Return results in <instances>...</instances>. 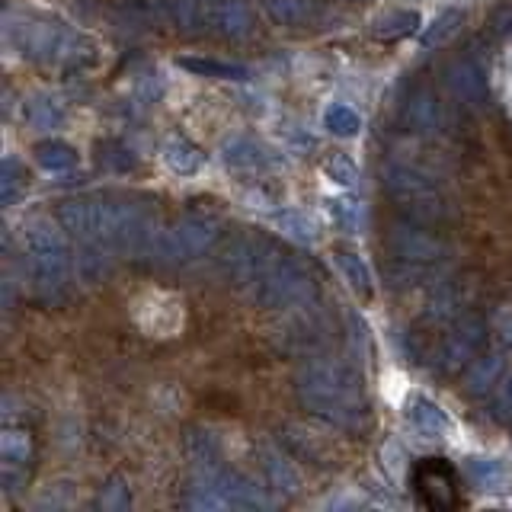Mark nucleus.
Instances as JSON below:
<instances>
[{
	"label": "nucleus",
	"mask_w": 512,
	"mask_h": 512,
	"mask_svg": "<svg viewBox=\"0 0 512 512\" xmlns=\"http://www.w3.org/2000/svg\"><path fill=\"white\" fill-rule=\"evenodd\" d=\"M304 400L311 404L314 413L327 416L336 423H356V416L362 413L359 407V381L356 375H349L343 365L320 362L311 365L308 375L301 384Z\"/></svg>",
	"instance_id": "obj_1"
},
{
	"label": "nucleus",
	"mask_w": 512,
	"mask_h": 512,
	"mask_svg": "<svg viewBox=\"0 0 512 512\" xmlns=\"http://www.w3.org/2000/svg\"><path fill=\"white\" fill-rule=\"evenodd\" d=\"M311 295V276L301 263L288 256H272L266 269L256 276V298L269 308H288Z\"/></svg>",
	"instance_id": "obj_2"
},
{
	"label": "nucleus",
	"mask_w": 512,
	"mask_h": 512,
	"mask_svg": "<svg viewBox=\"0 0 512 512\" xmlns=\"http://www.w3.org/2000/svg\"><path fill=\"white\" fill-rule=\"evenodd\" d=\"M413 487H416V496L423 500V506L429 509H455L461 503L458 471L445 458H426L416 464Z\"/></svg>",
	"instance_id": "obj_3"
},
{
	"label": "nucleus",
	"mask_w": 512,
	"mask_h": 512,
	"mask_svg": "<svg viewBox=\"0 0 512 512\" xmlns=\"http://www.w3.org/2000/svg\"><path fill=\"white\" fill-rule=\"evenodd\" d=\"M452 84H455V90L464 96V100H471V103L484 100L487 80H484V71H480L471 58H468V61H461L458 68H455V74H452Z\"/></svg>",
	"instance_id": "obj_4"
},
{
	"label": "nucleus",
	"mask_w": 512,
	"mask_h": 512,
	"mask_svg": "<svg viewBox=\"0 0 512 512\" xmlns=\"http://www.w3.org/2000/svg\"><path fill=\"white\" fill-rule=\"evenodd\" d=\"M413 423L420 426L423 432H429V436H436V432H445V429H448V420L442 416V410H439V407H432V404H426V400H420V404H416V410H413Z\"/></svg>",
	"instance_id": "obj_5"
},
{
	"label": "nucleus",
	"mask_w": 512,
	"mask_h": 512,
	"mask_svg": "<svg viewBox=\"0 0 512 512\" xmlns=\"http://www.w3.org/2000/svg\"><path fill=\"white\" fill-rule=\"evenodd\" d=\"M327 122L333 125V132H340V135H352V132L359 128V119L352 116V109H346V106L330 109V112H327Z\"/></svg>",
	"instance_id": "obj_6"
}]
</instances>
